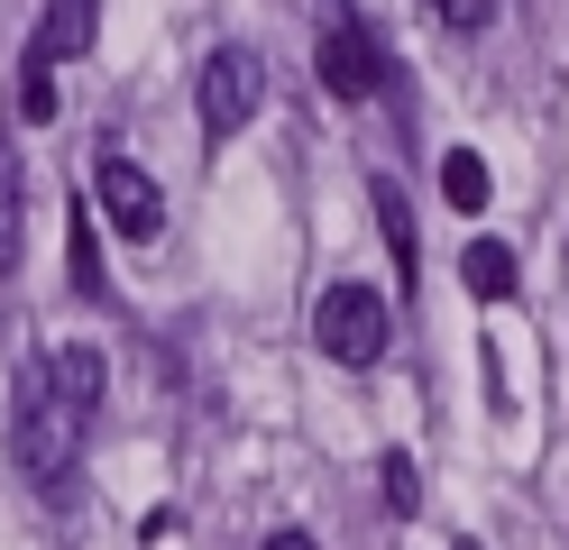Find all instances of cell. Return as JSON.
Here are the masks:
<instances>
[{"label": "cell", "mask_w": 569, "mask_h": 550, "mask_svg": "<svg viewBox=\"0 0 569 550\" xmlns=\"http://www.w3.org/2000/svg\"><path fill=\"white\" fill-rule=\"evenodd\" d=\"M10 450H19V468H28V477H38V496H64V487H74V459H83V413L56 394L47 358H28V367H19Z\"/></svg>", "instance_id": "cell-1"}, {"label": "cell", "mask_w": 569, "mask_h": 550, "mask_svg": "<svg viewBox=\"0 0 569 550\" xmlns=\"http://www.w3.org/2000/svg\"><path fill=\"white\" fill-rule=\"evenodd\" d=\"M386 340H396V312H386L377 284H331L322 303H312V349L331 367H377Z\"/></svg>", "instance_id": "cell-2"}, {"label": "cell", "mask_w": 569, "mask_h": 550, "mask_svg": "<svg viewBox=\"0 0 569 550\" xmlns=\"http://www.w3.org/2000/svg\"><path fill=\"white\" fill-rule=\"evenodd\" d=\"M267 101V64L258 47H211L202 56V83H193V110H202V138H239Z\"/></svg>", "instance_id": "cell-3"}, {"label": "cell", "mask_w": 569, "mask_h": 550, "mask_svg": "<svg viewBox=\"0 0 569 550\" xmlns=\"http://www.w3.org/2000/svg\"><path fill=\"white\" fill-rule=\"evenodd\" d=\"M312 73H322V92H331V101H377V92H386V56H377V37L349 19L340 0L322 10V37H312Z\"/></svg>", "instance_id": "cell-4"}, {"label": "cell", "mask_w": 569, "mask_h": 550, "mask_svg": "<svg viewBox=\"0 0 569 550\" xmlns=\"http://www.w3.org/2000/svg\"><path fill=\"white\" fill-rule=\"evenodd\" d=\"M92 202L111 211V230H120V239H157V230H166V193H157V174H148V166H129V157H101Z\"/></svg>", "instance_id": "cell-5"}, {"label": "cell", "mask_w": 569, "mask_h": 550, "mask_svg": "<svg viewBox=\"0 0 569 550\" xmlns=\"http://www.w3.org/2000/svg\"><path fill=\"white\" fill-rule=\"evenodd\" d=\"M47 377H56V394L74 403L83 422L101 413V386H111V367H101V349H83V340H74V349H47Z\"/></svg>", "instance_id": "cell-6"}, {"label": "cell", "mask_w": 569, "mask_h": 550, "mask_svg": "<svg viewBox=\"0 0 569 550\" xmlns=\"http://www.w3.org/2000/svg\"><path fill=\"white\" fill-rule=\"evenodd\" d=\"M92 28H101V0H47V19H38V56H47V64L83 56V47H92Z\"/></svg>", "instance_id": "cell-7"}, {"label": "cell", "mask_w": 569, "mask_h": 550, "mask_svg": "<svg viewBox=\"0 0 569 550\" xmlns=\"http://www.w3.org/2000/svg\"><path fill=\"white\" fill-rule=\"evenodd\" d=\"M459 276H469L478 303H506V293H515V248L506 239H469V248H459Z\"/></svg>", "instance_id": "cell-8"}, {"label": "cell", "mask_w": 569, "mask_h": 550, "mask_svg": "<svg viewBox=\"0 0 569 550\" xmlns=\"http://www.w3.org/2000/svg\"><path fill=\"white\" fill-rule=\"evenodd\" d=\"M64 284L74 293H101L111 276H101V230H92V211L74 202V220H64Z\"/></svg>", "instance_id": "cell-9"}, {"label": "cell", "mask_w": 569, "mask_h": 550, "mask_svg": "<svg viewBox=\"0 0 569 550\" xmlns=\"http://www.w3.org/2000/svg\"><path fill=\"white\" fill-rule=\"evenodd\" d=\"M487 193H496L487 157H478V147H450V157H441V202L450 211H487Z\"/></svg>", "instance_id": "cell-10"}, {"label": "cell", "mask_w": 569, "mask_h": 550, "mask_svg": "<svg viewBox=\"0 0 569 550\" xmlns=\"http://www.w3.org/2000/svg\"><path fill=\"white\" fill-rule=\"evenodd\" d=\"M377 230H386V257H396V276L413 284V211H405V193L377 174Z\"/></svg>", "instance_id": "cell-11"}, {"label": "cell", "mask_w": 569, "mask_h": 550, "mask_svg": "<svg viewBox=\"0 0 569 550\" xmlns=\"http://www.w3.org/2000/svg\"><path fill=\"white\" fill-rule=\"evenodd\" d=\"M19 157H10V138H0V276L19 267V211H28V193H19Z\"/></svg>", "instance_id": "cell-12"}, {"label": "cell", "mask_w": 569, "mask_h": 550, "mask_svg": "<svg viewBox=\"0 0 569 550\" xmlns=\"http://www.w3.org/2000/svg\"><path fill=\"white\" fill-rule=\"evenodd\" d=\"M19 120H28V129H47V120H56V64H47L38 47L19 56Z\"/></svg>", "instance_id": "cell-13"}, {"label": "cell", "mask_w": 569, "mask_h": 550, "mask_svg": "<svg viewBox=\"0 0 569 550\" xmlns=\"http://www.w3.org/2000/svg\"><path fill=\"white\" fill-rule=\"evenodd\" d=\"M377 477H386V504H396V513H413V504H422V477H413V459H405V450H386V459H377Z\"/></svg>", "instance_id": "cell-14"}, {"label": "cell", "mask_w": 569, "mask_h": 550, "mask_svg": "<svg viewBox=\"0 0 569 550\" xmlns=\"http://www.w3.org/2000/svg\"><path fill=\"white\" fill-rule=\"evenodd\" d=\"M422 10H432V19L450 28V37H478V28L496 19V0H422Z\"/></svg>", "instance_id": "cell-15"}, {"label": "cell", "mask_w": 569, "mask_h": 550, "mask_svg": "<svg viewBox=\"0 0 569 550\" xmlns=\"http://www.w3.org/2000/svg\"><path fill=\"white\" fill-rule=\"evenodd\" d=\"M267 550H322V541H312V532H276Z\"/></svg>", "instance_id": "cell-16"}]
</instances>
